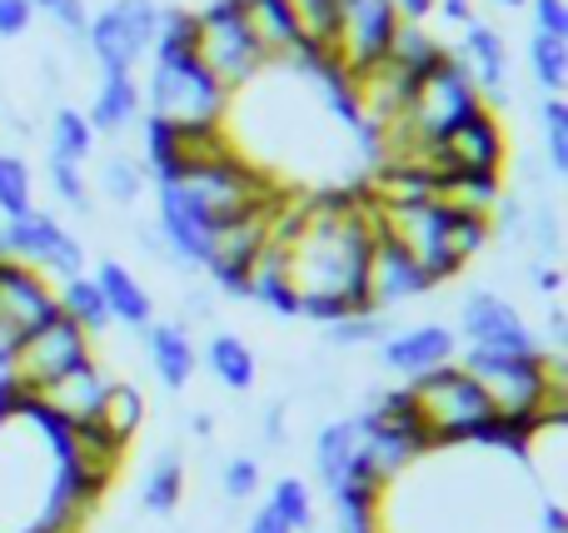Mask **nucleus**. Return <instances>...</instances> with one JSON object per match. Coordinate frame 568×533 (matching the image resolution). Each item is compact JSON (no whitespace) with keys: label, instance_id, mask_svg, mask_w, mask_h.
<instances>
[{"label":"nucleus","instance_id":"f257e3e1","mask_svg":"<svg viewBox=\"0 0 568 533\" xmlns=\"http://www.w3.org/2000/svg\"><path fill=\"white\" fill-rule=\"evenodd\" d=\"M409 404L414 419H419L429 449H459V444H494L499 439V419H494V404L484 399V389L474 385V375L454 359V365H439L429 375L409 379Z\"/></svg>","mask_w":568,"mask_h":533},{"label":"nucleus","instance_id":"f03ea898","mask_svg":"<svg viewBox=\"0 0 568 533\" xmlns=\"http://www.w3.org/2000/svg\"><path fill=\"white\" fill-rule=\"evenodd\" d=\"M150 120L165 125H225L230 95L210 80V70L195 55H170V50H150V75L140 85Z\"/></svg>","mask_w":568,"mask_h":533},{"label":"nucleus","instance_id":"7ed1b4c3","mask_svg":"<svg viewBox=\"0 0 568 533\" xmlns=\"http://www.w3.org/2000/svg\"><path fill=\"white\" fill-rule=\"evenodd\" d=\"M195 60L210 70V80H215L230 100H235L240 90H250L270 70L245 30L240 0H205V6L195 10Z\"/></svg>","mask_w":568,"mask_h":533},{"label":"nucleus","instance_id":"20e7f679","mask_svg":"<svg viewBox=\"0 0 568 533\" xmlns=\"http://www.w3.org/2000/svg\"><path fill=\"white\" fill-rule=\"evenodd\" d=\"M90 355V335L75 329L65 315H50L45 325H36L26 339L10 345V355L0 359V379L16 389L20 399L40 394L45 385H55L60 375H70L75 365H85Z\"/></svg>","mask_w":568,"mask_h":533},{"label":"nucleus","instance_id":"39448f33","mask_svg":"<svg viewBox=\"0 0 568 533\" xmlns=\"http://www.w3.org/2000/svg\"><path fill=\"white\" fill-rule=\"evenodd\" d=\"M160 10L165 6L155 0H110L90 16L85 55L100 75H135V65H145L160 35Z\"/></svg>","mask_w":568,"mask_h":533},{"label":"nucleus","instance_id":"423d86ee","mask_svg":"<svg viewBox=\"0 0 568 533\" xmlns=\"http://www.w3.org/2000/svg\"><path fill=\"white\" fill-rule=\"evenodd\" d=\"M0 259H20L60 285L85 275V245L50 209H26L16 219H0Z\"/></svg>","mask_w":568,"mask_h":533},{"label":"nucleus","instance_id":"0eeeda50","mask_svg":"<svg viewBox=\"0 0 568 533\" xmlns=\"http://www.w3.org/2000/svg\"><path fill=\"white\" fill-rule=\"evenodd\" d=\"M509 160V140L489 105H479L474 115H464L459 125H449L429 145V180L439 175H504Z\"/></svg>","mask_w":568,"mask_h":533},{"label":"nucleus","instance_id":"6e6552de","mask_svg":"<svg viewBox=\"0 0 568 533\" xmlns=\"http://www.w3.org/2000/svg\"><path fill=\"white\" fill-rule=\"evenodd\" d=\"M454 335L469 349H484V355H544L539 329H534L499 289H474V295H464Z\"/></svg>","mask_w":568,"mask_h":533},{"label":"nucleus","instance_id":"1a4fd4ad","mask_svg":"<svg viewBox=\"0 0 568 533\" xmlns=\"http://www.w3.org/2000/svg\"><path fill=\"white\" fill-rule=\"evenodd\" d=\"M394 16L384 0H339V50H334V75L349 80L359 70L379 65L389 55V40H394Z\"/></svg>","mask_w":568,"mask_h":533},{"label":"nucleus","instance_id":"9d476101","mask_svg":"<svg viewBox=\"0 0 568 533\" xmlns=\"http://www.w3.org/2000/svg\"><path fill=\"white\" fill-rule=\"evenodd\" d=\"M55 309V285L40 269L20 259H0V359L10 355L16 339H26L36 325H45Z\"/></svg>","mask_w":568,"mask_h":533},{"label":"nucleus","instance_id":"9b49d317","mask_svg":"<svg viewBox=\"0 0 568 533\" xmlns=\"http://www.w3.org/2000/svg\"><path fill=\"white\" fill-rule=\"evenodd\" d=\"M429 289H434L429 275L414 265V255H404L394 239L374 235V249H369V259H364V309H369V315L389 319L399 305L424 299Z\"/></svg>","mask_w":568,"mask_h":533},{"label":"nucleus","instance_id":"f8f14e48","mask_svg":"<svg viewBox=\"0 0 568 533\" xmlns=\"http://www.w3.org/2000/svg\"><path fill=\"white\" fill-rule=\"evenodd\" d=\"M155 235L165 245V259L180 269H205L210 265V225L185 205L175 180H155Z\"/></svg>","mask_w":568,"mask_h":533},{"label":"nucleus","instance_id":"ddd939ff","mask_svg":"<svg viewBox=\"0 0 568 533\" xmlns=\"http://www.w3.org/2000/svg\"><path fill=\"white\" fill-rule=\"evenodd\" d=\"M449 50L459 55V65L469 70L474 90H479V100H489V110L509 105V45H504L499 25L474 16L469 25H464L459 45H449Z\"/></svg>","mask_w":568,"mask_h":533},{"label":"nucleus","instance_id":"4468645a","mask_svg":"<svg viewBox=\"0 0 568 533\" xmlns=\"http://www.w3.org/2000/svg\"><path fill=\"white\" fill-rule=\"evenodd\" d=\"M459 359V335L454 325H409V329H389L379 339V365L399 379H419L439 365Z\"/></svg>","mask_w":568,"mask_h":533},{"label":"nucleus","instance_id":"2eb2a0df","mask_svg":"<svg viewBox=\"0 0 568 533\" xmlns=\"http://www.w3.org/2000/svg\"><path fill=\"white\" fill-rule=\"evenodd\" d=\"M105 389H110V375L95 365V359H85V365H75L70 375H60L55 385H45L40 394H30L26 404L36 409V414L55 419V424L75 429V424H95Z\"/></svg>","mask_w":568,"mask_h":533},{"label":"nucleus","instance_id":"dca6fc26","mask_svg":"<svg viewBox=\"0 0 568 533\" xmlns=\"http://www.w3.org/2000/svg\"><path fill=\"white\" fill-rule=\"evenodd\" d=\"M240 16H245V30L265 55V65H294L304 55L290 0H240Z\"/></svg>","mask_w":568,"mask_h":533},{"label":"nucleus","instance_id":"f3484780","mask_svg":"<svg viewBox=\"0 0 568 533\" xmlns=\"http://www.w3.org/2000/svg\"><path fill=\"white\" fill-rule=\"evenodd\" d=\"M90 279H95V289H100V299H105V309H110L115 325L135 329V335H145V329L155 325V299H150V289L140 285L120 259H100Z\"/></svg>","mask_w":568,"mask_h":533},{"label":"nucleus","instance_id":"a211bd4d","mask_svg":"<svg viewBox=\"0 0 568 533\" xmlns=\"http://www.w3.org/2000/svg\"><path fill=\"white\" fill-rule=\"evenodd\" d=\"M145 359H150L155 379L170 389V394L190 389V379H195V369H200V349H195V339H190V329L180 325V319L145 329Z\"/></svg>","mask_w":568,"mask_h":533},{"label":"nucleus","instance_id":"6ab92c4d","mask_svg":"<svg viewBox=\"0 0 568 533\" xmlns=\"http://www.w3.org/2000/svg\"><path fill=\"white\" fill-rule=\"evenodd\" d=\"M85 120H90V130H95V135H120V130L140 125V120H145L140 80L135 75H100Z\"/></svg>","mask_w":568,"mask_h":533},{"label":"nucleus","instance_id":"aec40b11","mask_svg":"<svg viewBox=\"0 0 568 533\" xmlns=\"http://www.w3.org/2000/svg\"><path fill=\"white\" fill-rule=\"evenodd\" d=\"M200 359H205V369L230 389V394H250V389H255V379H260L255 349H250L240 335H230V329H215V335L205 339V355H200Z\"/></svg>","mask_w":568,"mask_h":533},{"label":"nucleus","instance_id":"412c9836","mask_svg":"<svg viewBox=\"0 0 568 533\" xmlns=\"http://www.w3.org/2000/svg\"><path fill=\"white\" fill-rule=\"evenodd\" d=\"M434 199L454 215H479L489 219L494 205L504 199V175H439L434 180Z\"/></svg>","mask_w":568,"mask_h":533},{"label":"nucleus","instance_id":"4be33fe9","mask_svg":"<svg viewBox=\"0 0 568 533\" xmlns=\"http://www.w3.org/2000/svg\"><path fill=\"white\" fill-rule=\"evenodd\" d=\"M354 454H359V424L354 419H329V424L314 434V474H320L324 489L344 484Z\"/></svg>","mask_w":568,"mask_h":533},{"label":"nucleus","instance_id":"5701e85b","mask_svg":"<svg viewBox=\"0 0 568 533\" xmlns=\"http://www.w3.org/2000/svg\"><path fill=\"white\" fill-rule=\"evenodd\" d=\"M95 424L105 429L115 444L130 449V439H135L140 424H145V394H140V385H130V379H110L105 399H100Z\"/></svg>","mask_w":568,"mask_h":533},{"label":"nucleus","instance_id":"b1692460","mask_svg":"<svg viewBox=\"0 0 568 533\" xmlns=\"http://www.w3.org/2000/svg\"><path fill=\"white\" fill-rule=\"evenodd\" d=\"M180 499H185V459H180V449H165L150 464L145 484H140V509L155 519H170L180 509Z\"/></svg>","mask_w":568,"mask_h":533},{"label":"nucleus","instance_id":"393cba45","mask_svg":"<svg viewBox=\"0 0 568 533\" xmlns=\"http://www.w3.org/2000/svg\"><path fill=\"white\" fill-rule=\"evenodd\" d=\"M55 309L70 319L75 329H85L90 339H100L115 319H110V309H105V299H100V289H95V279L90 275H75V279H65V285L55 289Z\"/></svg>","mask_w":568,"mask_h":533},{"label":"nucleus","instance_id":"a878e982","mask_svg":"<svg viewBox=\"0 0 568 533\" xmlns=\"http://www.w3.org/2000/svg\"><path fill=\"white\" fill-rule=\"evenodd\" d=\"M45 155L50 160H70V165H85V160L95 155V130H90L85 110L55 105L50 130H45Z\"/></svg>","mask_w":568,"mask_h":533},{"label":"nucleus","instance_id":"bb28decb","mask_svg":"<svg viewBox=\"0 0 568 533\" xmlns=\"http://www.w3.org/2000/svg\"><path fill=\"white\" fill-rule=\"evenodd\" d=\"M444 50L449 45L429 30V20H399V25H394V40H389V55L384 60H394V65H404L409 75H419V70H429Z\"/></svg>","mask_w":568,"mask_h":533},{"label":"nucleus","instance_id":"cd10ccee","mask_svg":"<svg viewBox=\"0 0 568 533\" xmlns=\"http://www.w3.org/2000/svg\"><path fill=\"white\" fill-rule=\"evenodd\" d=\"M145 185H150L145 165H140V160H130L125 150H115V155H105L95 165V189L110 199V205H135V199L145 195Z\"/></svg>","mask_w":568,"mask_h":533},{"label":"nucleus","instance_id":"c85d7f7f","mask_svg":"<svg viewBox=\"0 0 568 533\" xmlns=\"http://www.w3.org/2000/svg\"><path fill=\"white\" fill-rule=\"evenodd\" d=\"M529 75L539 80L544 95H564L568 90V40L554 35H529Z\"/></svg>","mask_w":568,"mask_h":533},{"label":"nucleus","instance_id":"c756f323","mask_svg":"<svg viewBox=\"0 0 568 533\" xmlns=\"http://www.w3.org/2000/svg\"><path fill=\"white\" fill-rule=\"evenodd\" d=\"M539 130H544V165H549V175H568V100L564 95L539 100Z\"/></svg>","mask_w":568,"mask_h":533},{"label":"nucleus","instance_id":"7c9ffc66","mask_svg":"<svg viewBox=\"0 0 568 533\" xmlns=\"http://www.w3.org/2000/svg\"><path fill=\"white\" fill-rule=\"evenodd\" d=\"M36 209V180H30V165L10 150H0V219H16Z\"/></svg>","mask_w":568,"mask_h":533},{"label":"nucleus","instance_id":"2f4dec72","mask_svg":"<svg viewBox=\"0 0 568 533\" xmlns=\"http://www.w3.org/2000/svg\"><path fill=\"white\" fill-rule=\"evenodd\" d=\"M270 509L290 524L294 533H310V524H314V494H310V484L304 479H294V474H284V479H275L270 484V499H265Z\"/></svg>","mask_w":568,"mask_h":533},{"label":"nucleus","instance_id":"473e14b6","mask_svg":"<svg viewBox=\"0 0 568 533\" xmlns=\"http://www.w3.org/2000/svg\"><path fill=\"white\" fill-rule=\"evenodd\" d=\"M45 175H50V195H55L70 215H90V209H95L90 185H85V165H70V160H50L45 155Z\"/></svg>","mask_w":568,"mask_h":533},{"label":"nucleus","instance_id":"72a5a7b5","mask_svg":"<svg viewBox=\"0 0 568 533\" xmlns=\"http://www.w3.org/2000/svg\"><path fill=\"white\" fill-rule=\"evenodd\" d=\"M384 335H389L384 315H344L334 325H324V345L329 349H364V345H379Z\"/></svg>","mask_w":568,"mask_h":533},{"label":"nucleus","instance_id":"f704fd0d","mask_svg":"<svg viewBox=\"0 0 568 533\" xmlns=\"http://www.w3.org/2000/svg\"><path fill=\"white\" fill-rule=\"evenodd\" d=\"M30 10H36V16H50V25L60 30V40H70V45L85 55V30H90L85 0H30Z\"/></svg>","mask_w":568,"mask_h":533},{"label":"nucleus","instance_id":"c9c22d12","mask_svg":"<svg viewBox=\"0 0 568 533\" xmlns=\"http://www.w3.org/2000/svg\"><path fill=\"white\" fill-rule=\"evenodd\" d=\"M260 459L255 454H235V459H225L220 464V494L230 499V504H250V499L260 494Z\"/></svg>","mask_w":568,"mask_h":533},{"label":"nucleus","instance_id":"e433bc0d","mask_svg":"<svg viewBox=\"0 0 568 533\" xmlns=\"http://www.w3.org/2000/svg\"><path fill=\"white\" fill-rule=\"evenodd\" d=\"M529 16L539 35L568 40V0H529Z\"/></svg>","mask_w":568,"mask_h":533},{"label":"nucleus","instance_id":"4c0bfd02","mask_svg":"<svg viewBox=\"0 0 568 533\" xmlns=\"http://www.w3.org/2000/svg\"><path fill=\"white\" fill-rule=\"evenodd\" d=\"M30 25H36L30 0H0V40H20Z\"/></svg>","mask_w":568,"mask_h":533},{"label":"nucleus","instance_id":"58836bf2","mask_svg":"<svg viewBox=\"0 0 568 533\" xmlns=\"http://www.w3.org/2000/svg\"><path fill=\"white\" fill-rule=\"evenodd\" d=\"M245 533H294V529L284 524V519H280V514H275V509H270V504H260L255 514L245 519Z\"/></svg>","mask_w":568,"mask_h":533},{"label":"nucleus","instance_id":"ea45409f","mask_svg":"<svg viewBox=\"0 0 568 533\" xmlns=\"http://www.w3.org/2000/svg\"><path fill=\"white\" fill-rule=\"evenodd\" d=\"M434 10H439V20H449V25H469V20H474V6H469V0H434Z\"/></svg>","mask_w":568,"mask_h":533},{"label":"nucleus","instance_id":"a19ab883","mask_svg":"<svg viewBox=\"0 0 568 533\" xmlns=\"http://www.w3.org/2000/svg\"><path fill=\"white\" fill-rule=\"evenodd\" d=\"M260 439H265V449H280L284 444V404H275L265 414V424H260Z\"/></svg>","mask_w":568,"mask_h":533},{"label":"nucleus","instance_id":"79ce46f5","mask_svg":"<svg viewBox=\"0 0 568 533\" xmlns=\"http://www.w3.org/2000/svg\"><path fill=\"white\" fill-rule=\"evenodd\" d=\"M399 20H429L434 16V0H384Z\"/></svg>","mask_w":568,"mask_h":533},{"label":"nucleus","instance_id":"37998d69","mask_svg":"<svg viewBox=\"0 0 568 533\" xmlns=\"http://www.w3.org/2000/svg\"><path fill=\"white\" fill-rule=\"evenodd\" d=\"M190 429L205 439V434H215V419H210V414H195V419H190Z\"/></svg>","mask_w":568,"mask_h":533},{"label":"nucleus","instance_id":"c03bdc74","mask_svg":"<svg viewBox=\"0 0 568 533\" xmlns=\"http://www.w3.org/2000/svg\"><path fill=\"white\" fill-rule=\"evenodd\" d=\"M499 6H504V10H524V6H529V0H499Z\"/></svg>","mask_w":568,"mask_h":533}]
</instances>
